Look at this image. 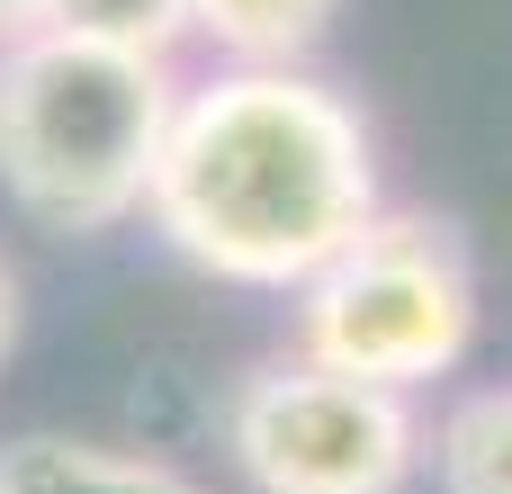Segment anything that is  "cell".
Here are the masks:
<instances>
[{
  "instance_id": "obj_4",
  "label": "cell",
  "mask_w": 512,
  "mask_h": 494,
  "mask_svg": "<svg viewBox=\"0 0 512 494\" xmlns=\"http://www.w3.org/2000/svg\"><path fill=\"white\" fill-rule=\"evenodd\" d=\"M225 450L252 494H405L423 468L414 396L324 360H261L225 405Z\"/></svg>"
},
{
  "instance_id": "obj_7",
  "label": "cell",
  "mask_w": 512,
  "mask_h": 494,
  "mask_svg": "<svg viewBox=\"0 0 512 494\" xmlns=\"http://www.w3.org/2000/svg\"><path fill=\"white\" fill-rule=\"evenodd\" d=\"M441 494H512V387H477L432 432Z\"/></svg>"
},
{
  "instance_id": "obj_6",
  "label": "cell",
  "mask_w": 512,
  "mask_h": 494,
  "mask_svg": "<svg viewBox=\"0 0 512 494\" xmlns=\"http://www.w3.org/2000/svg\"><path fill=\"white\" fill-rule=\"evenodd\" d=\"M342 0H189V36L225 45L234 63H297L306 45H324Z\"/></svg>"
},
{
  "instance_id": "obj_1",
  "label": "cell",
  "mask_w": 512,
  "mask_h": 494,
  "mask_svg": "<svg viewBox=\"0 0 512 494\" xmlns=\"http://www.w3.org/2000/svg\"><path fill=\"white\" fill-rule=\"evenodd\" d=\"M144 216L189 270L288 297L387 216L369 117L306 63H225L180 90Z\"/></svg>"
},
{
  "instance_id": "obj_3",
  "label": "cell",
  "mask_w": 512,
  "mask_h": 494,
  "mask_svg": "<svg viewBox=\"0 0 512 494\" xmlns=\"http://www.w3.org/2000/svg\"><path fill=\"white\" fill-rule=\"evenodd\" d=\"M477 342V270L468 243L432 216H378L351 252H333L297 288V351L369 378V387H432Z\"/></svg>"
},
{
  "instance_id": "obj_10",
  "label": "cell",
  "mask_w": 512,
  "mask_h": 494,
  "mask_svg": "<svg viewBox=\"0 0 512 494\" xmlns=\"http://www.w3.org/2000/svg\"><path fill=\"white\" fill-rule=\"evenodd\" d=\"M36 18H45V0H0V45H9V36H27Z\"/></svg>"
},
{
  "instance_id": "obj_8",
  "label": "cell",
  "mask_w": 512,
  "mask_h": 494,
  "mask_svg": "<svg viewBox=\"0 0 512 494\" xmlns=\"http://www.w3.org/2000/svg\"><path fill=\"white\" fill-rule=\"evenodd\" d=\"M54 36H81V45H117V54H162L189 36V0H45Z\"/></svg>"
},
{
  "instance_id": "obj_9",
  "label": "cell",
  "mask_w": 512,
  "mask_h": 494,
  "mask_svg": "<svg viewBox=\"0 0 512 494\" xmlns=\"http://www.w3.org/2000/svg\"><path fill=\"white\" fill-rule=\"evenodd\" d=\"M9 351H18V270L0 261V369H9Z\"/></svg>"
},
{
  "instance_id": "obj_5",
  "label": "cell",
  "mask_w": 512,
  "mask_h": 494,
  "mask_svg": "<svg viewBox=\"0 0 512 494\" xmlns=\"http://www.w3.org/2000/svg\"><path fill=\"white\" fill-rule=\"evenodd\" d=\"M0 494H198L171 459L72 441V432H27L0 450Z\"/></svg>"
},
{
  "instance_id": "obj_2",
  "label": "cell",
  "mask_w": 512,
  "mask_h": 494,
  "mask_svg": "<svg viewBox=\"0 0 512 494\" xmlns=\"http://www.w3.org/2000/svg\"><path fill=\"white\" fill-rule=\"evenodd\" d=\"M180 81L162 54L27 27L0 45V189L45 234H108L144 216Z\"/></svg>"
}]
</instances>
